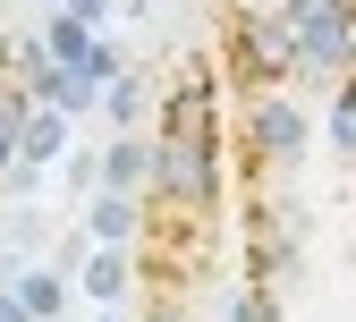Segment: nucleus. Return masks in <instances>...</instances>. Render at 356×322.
Segmentation results:
<instances>
[{
	"instance_id": "1",
	"label": "nucleus",
	"mask_w": 356,
	"mask_h": 322,
	"mask_svg": "<svg viewBox=\"0 0 356 322\" xmlns=\"http://www.w3.org/2000/svg\"><path fill=\"white\" fill-rule=\"evenodd\" d=\"M229 238H238L229 77L212 42H187L161 85L153 170L136 195V322H204Z\"/></svg>"
},
{
	"instance_id": "2",
	"label": "nucleus",
	"mask_w": 356,
	"mask_h": 322,
	"mask_svg": "<svg viewBox=\"0 0 356 322\" xmlns=\"http://www.w3.org/2000/svg\"><path fill=\"white\" fill-rule=\"evenodd\" d=\"M220 68L297 77V68H356V0H204Z\"/></svg>"
},
{
	"instance_id": "3",
	"label": "nucleus",
	"mask_w": 356,
	"mask_h": 322,
	"mask_svg": "<svg viewBox=\"0 0 356 322\" xmlns=\"http://www.w3.org/2000/svg\"><path fill=\"white\" fill-rule=\"evenodd\" d=\"M42 60L34 42L9 26V9H0V178H9L17 145H26V127H34V102H42Z\"/></svg>"
},
{
	"instance_id": "4",
	"label": "nucleus",
	"mask_w": 356,
	"mask_h": 322,
	"mask_svg": "<svg viewBox=\"0 0 356 322\" xmlns=\"http://www.w3.org/2000/svg\"><path fill=\"white\" fill-rule=\"evenodd\" d=\"M145 170H153V145L145 136H119L102 153V195H145Z\"/></svg>"
},
{
	"instance_id": "5",
	"label": "nucleus",
	"mask_w": 356,
	"mask_h": 322,
	"mask_svg": "<svg viewBox=\"0 0 356 322\" xmlns=\"http://www.w3.org/2000/svg\"><path fill=\"white\" fill-rule=\"evenodd\" d=\"M85 229H94L102 246H136V195H102L94 212H85Z\"/></svg>"
},
{
	"instance_id": "6",
	"label": "nucleus",
	"mask_w": 356,
	"mask_h": 322,
	"mask_svg": "<svg viewBox=\"0 0 356 322\" xmlns=\"http://www.w3.org/2000/svg\"><path fill=\"white\" fill-rule=\"evenodd\" d=\"M85 289H94L102 305H119L127 289H136V255H119V246H111V255H94V271H85Z\"/></svg>"
},
{
	"instance_id": "7",
	"label": "nucleus",
	"mask_w": 356,
	"mask_h": 322,
	"mask_svg": "<svg viewBox=\"0 0 356 322\" xmlns=\"http://www.w3.org/2000/svg\"><path fill=\"white\" fill-rule=\"evenodd\" d=\"M17 297H26V314H34V322H51V314H60V271H34Z\"/></svg>"
},
{
	"instance_id": "8",
	"label": "nucleus",
	"mask_w": 356,
	"mask_h": 322,
	"mask_svg": "<svg viewBox=\"0 0 356 322\" xmlns=\"http://www.w3.org/2000/svg\"><path fill=\"white\" fill-rule=\"evenodd\" d=\"M0 322H26V314H17V305H9V297H0Z\"/></svg>"
}]
</instances>
